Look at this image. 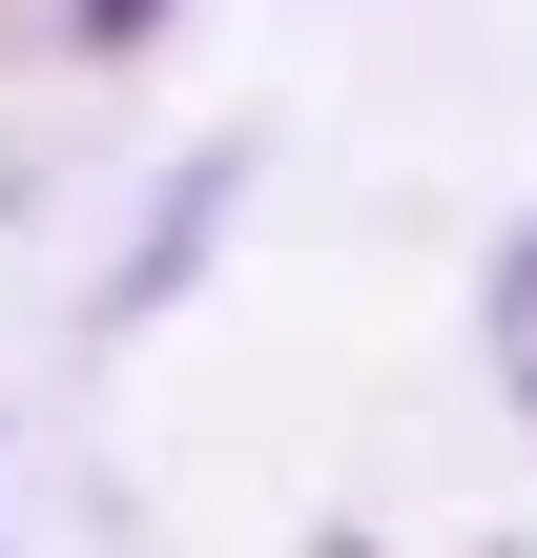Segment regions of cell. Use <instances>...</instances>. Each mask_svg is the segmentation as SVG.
Here are the masks:
<instances>
[{"label":"cell","instance_id":"cell-1","mask_svg":"<svg viewBox=\"0 0 537 558\" xmlns=\"http://www.w3.org/2000/svg\"><path fill=\"white\" fill-rule=\"evenodd\" d=\"M145 21H166V0H62V41H145Z\"/></svg>","mask_w":537,"mask_h":558}]
</instances>
